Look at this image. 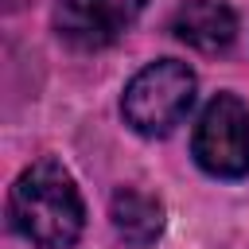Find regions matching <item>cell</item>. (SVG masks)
Instances as JSON below:
<instances>
[{
    "label": "cell",
    "instance_id": "obj_1",
    "mask_svg": "<svg viewBox=\"0 0 249 249\" xmlns=\"http://www.w3.org/2000/svg\"><path fill=\"white\" fill-rule=\"evenodd\" d=\"M8 222L39 249H70L86 230V202L74 175L58 160L23 167L8 191Z\"/></svg>",
    "mask_w": 249,
    "mask_h": 249
},
{
    "label": "cell",
    "instance_id": "obj_3",
    "mask_svg": "<svg viewBox=\"0 0 249 249\" xmlns=\"http://www.w3.org/2000/svg\"><path fill=\"white\" fill-rule=\"evenodd\" d=\"M195 163L214 179L249 175V105L237 93H214L191 132Z\"/></svg>",
    "mask_w": 249,
    "mask_h": 249
},
{
    "label": "cell",
    "instance_id": "obj_2",
    "mask_svg": "<svg viewBox=\"0 0 249 249\" xmlns=\"http://www.w3.org/2000/svg\"><path fill=\"white\" fill-rule=\"evenodd\" d=\"M195 105V70L179 58H156L132 74L121 93L124 124L140 136H167Z\"/></svg>",
    "mask_w": 249,
    "mask_h": 249
},
{
    "label": "cell",
    "instance_id": "obj_5",
    "mask_svg": "<svg viewBox=\"0 0 249 249\" xmlns=\"http://www.w3.org/2000/svg\"><path fill=\"white\" fill-rule=\"evenodd\" d=\"M171 35L202 54H222L237 39V16L226 0H179L171 12Z\"/></svg>",
    "mask_w": 249,
    "mask_h": 249
},
{
    "label": "cell",
    "instance_id": "obj_6",
    "mask_svg": "<svg viewBox=\"0 0 249 249\" xmlns=\"http://www.w3.org/2000/svg\"><path fill=\"white\" fill-rule=\"evenodd\" d=\"M109 218H113V230L117 237L128 245V249H148L160 241L163 226H167V214H163V202L148 191H136V187H121L113 198H109Z\"/></svg>",
    "mask_w": 249,
    "mask_h": 249
},
{
    "label": "cell",
    "instance_id": "obj_4",
    "mask_svg": "<svg viewBox=\"0 0 249 249\" xmlns=\"http://www.w3.org/2000/svg\"><path fill=\"white\" fill-rule=\"evenodd\" d=\"M140 12L144 0H58L54 31L74 51H101L117 43Z\"/></svg>",
    "mask_w": 249,
    "mask_h": 249
}]
</instances>
